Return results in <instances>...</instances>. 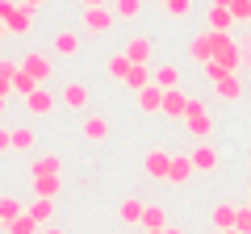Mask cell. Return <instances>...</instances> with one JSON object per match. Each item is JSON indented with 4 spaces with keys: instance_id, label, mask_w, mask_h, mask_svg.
<instances>
[{
    "instance_id": "6da1fadb",
    "label": "cell",
    "mask_w": 251,
    "mask_h": 234,
    "mask_svg": "<svg viewBox=\"0 0 251 234\" xmlns=\"http://www.w3.org/2000/svg\"><path fill=\"white\" fill-rule=\"evenodd\" d=\"M54 96H59V109H67V113H88L92 105V88L84 80H63Z\"/></svg>"
},
{
    "instance_id": "7a4b0ae2",
    "label": "cell",
    "mask_w": 251,
    "mask_h": 234,
    "mask_svg": "<svg viewBox=\"0 0 251 234\" xmlns=\"http://www.w3.org/2000/svg\"><path fill=\"white\" fill-rule=\"evenodd\" d=\"M184 126H188V134H193V142H209V134H214V113H209L205 100L193 96V105H188V113H184Z\"/></svg>"
},
{
    "instance_id": "3957f363",
    "label": "cell",
    "mask_w": 251,
    "mask_h": 234,
    "mask_svg": "<svg viewBox=\"0 0 251 234\" xmlns=\"http://www.w3.org/2000/svg\"><path fill=\"white\" fill-rule=\"evenodd\" d=\"M80 25H84V38H97V42H105L109 34H113V25H117V13L109 9H84V17H80Z\"/></svg>"
},
{
    "instance_id": "277c9868",
    "label": "cell",
    "mask_w": 251,
    "mask_h": 234,
    "mask_svg": "<svg viewBox=\"0 0 251 234\" xmlns=\"http://www.w3.org/2000/svg\"><path fill=\"white\" fill-rule=\"evenodd\" d=\"M80 50H84V34H75V29H54V38H50V54L54 59H80Z\"/></svg>"
},
{
    "instance_id": "5b68a950",
    "label": "cell",
    "mask_w": 251,
    "mask_h": 234,
    "mask_svg": "<svg viewBox=\"0 0 251 234\" xmlns=\"http://www.w3.org/2000/svg\"><path fill=\"white\" fill-rule=\"evenodd\" d=\"M21 71L34 75L38 84H46V80L54 75V54H46V50H25V54H21Z\"/></svg>"
},
{
    "instance_id": "8992f818",
    "label": "cell",
    "mask_w": 251,
    "mask_h": 234,
    "mask_svg": "<svg viewBox=\"0 0 251 234\" xmlns=\"http://www.w3.org/2000/svg\"><path fill=\"white\" fill-rule=\"evenodd\" d=\"M214 59L226 67V71H243V50L230 34H214Z\"/></svg>"
},
{
    "instance_id": "52a82bcc",
    "label": "cell",
    "mask_w": 251,
    "mask_h": 234,
    "mask_svg": "<svg viewBox=\"0 0 251 234\" xmlns=\"http://www.w3.org/2000/svg\"><path fill=\"white\" fill-rule=\"evenodd\" d=\"M21 105H25V113H29V117L38 121V117H50L54 109H59V96H54V92L46 88V84H38V88L29 92V96L21 100Z\"/></svg>"
},
{
    "instance_id": "ba28073f",
    "label": "cell",
    "mask_w": 251,
    "mask_h": 234,
    "mask_svg": "<svg viewBox=\"0 0 251 234\" xmlns=\"http://www.w3.org/2000/svg\"><path fill=\"white\" fill-rule=\"evenodd\" d=\"M122 54L130 59V63H138V67H151V54H155L151 34H130V38H126V46H122Z\"/></svg>"
},
{
    "instance_id": "9c48e42d",
    "label": "cell",
    "mask_w": 251,
    "mask_h": 234,
    "mask_svg": "<svg viewBox=\"0 0 251 234\" xmlns=\"http://www.w3.org/2000/svg\"><path fill=\"white\" fill-rule=\"evenodd\" d=\"M168 159H172V151H163V146H151V151L143 155V176H147V180L168 184Z\"/></svg>"
},
{
    "instance_id": "30bf717a",
    "label": "cell",
    "mask_w": 251,
    "mask_h": 234,
    "mask_svg": "<svg viewBox=\"0 0 251 234\" xmlns=\"http://www.w3.org/2000/svg\"><path fill=\"white\" fill-rule=\"evenodd\" d=\"M29 176H63V155H59V151L29 155V163H25V180H29Z\"/></svg>"
},
{
    "instance_id": "8fae6325",
    "label": "cell",
    "mask_w": 251,
    "mask_h": 234,
    "mask_svg": "<svg viewBox=\"0 0 251 234\" xmlns=\"http://www.w3.org/2000/svg\"><path fill=\"white\" fill-rule=\"evenodd\" d=\"M184 54H188L197 67H205L209 59H214V29H205V34H193V38L184 42Z\"/></svg>"
},
{
    "instance_id": "7c38bea8",
    "label": "cell",
    "mask_w": 251,
    "mask_h": 234,
    "mask_svg": "<svg viewBox=\"0 0 251 234\" xmlns=\"http://www.w3.org/2000/svg\"><path fill=\"white\" fill-rule=\"evenodd\" d=\"M214 96L222 100V105H239V100L247 96V88H243V75H239V71H230V75H222V80L214 84Z\"/></svg>"
},
{
    "instance_id": "4fadbf2b",
    "label": "cell",
    "mask_w": 251,
    "mask_h": 234,
    "mask_svg": "<svg viewBox=\"0 0 251 234\" xmlns=\"http://www.w3.org/2000/svg\"><path fill=\"white\" fill-rule=\"evenodd\" d=\"M151 84H155V88H163V92L180 88V63H176V59H163V63H155V67H151Z\"/></svg>"
},
{
    "instance_id": "5bb4252c",
    "label": "cell",
    "mask_w": 251,
    "mask_h": 234,
    "mask_svg": "<svg viewBox=\"0 0 251 234\" xmlns=\"http://www.w3.org/2000/svg\"><path fill=\"white\" fill-rule=\"evenodd\" d=\"M188 105H193V96H188L184 88H172V92H163V109H159V113L172 117V121H184Z\"/></svg>"
},
{
    "instance_id": "9a60e30c",
    "label": "cell",
    "mask_w": 251,
    "mask_h": 234,
    "mask_svg": "<svg viewBox=\"0 0 251 234\" xmlns=\"http://www.w3.org/2000/svg\"><path fill=\"white\" fill-rule=\"evenodd\" d=\"M109 117L105 113H84V121H80V134H84V142H105L109 138Z\"/></svg>"
},
{
    "instance_id": "2e32d148",
    "label": "cell",
    "mask_w": 251,
    "mask_h": 234,
    "mask_svg": "<svg viewBox=\"0 0 251 234\" xmlns=\"http://www.w3.org/2000/svg\"><path fill=\"white\" fill-rule=\"evenodd\" d=\"M193 176H197V167H193V159H188V155H172V159H168V184L184 188Z\"/></svg>"
},
{
    "instance_id": "e0dca14e",
    "label": "cell",
    "mask_w": 251,
    "mask_h": 234,
    "mask_svg": "<svg viewBox=\"0 0 251 234\" xmlns=\"http://www.w3.org/2000/svg\"><path fill=\"white\" fill-rule=\"evenodd\" d=\"M188 159H193L197 176H209V171H218V163H222V159H218V151H214L209 142H197L193 151H188Z\"/></svg>"
},
{
    "instance_id": "ac0fdd59",
    "label": "cell",
    "mask_w": 251,
    "mask_h": 234,
    "mask_svg": "<svg viewBox=\"0 0 251 234\" xmlns=\"http://www.w3.org/2000/svg\"><path fill=\"white\" fill-rule=\"evenodd\" d=\"M34 17H38V13H29V9H21V4H13V13L4 17V29H9V38H25L29 29H34Z\"/></svg>"
},
{
    "instance_id": "d6986e66",
    "label": "cell",
    "mask_w": 251,
    "mask_h": 234,
    "mask_svg": "<svg viewBox=\"0 0 251 234\" xmlns=\"http://www.w3.org/2000/svg\"><path fill=\"white\" fill-rule=\"evenodd\" d=\"M143 213H147V201L143 197H122L117 201V217L126 226H143Z\"/></svg>"
},
{
    "instance_id": "ffe728a7",
    "label": "cell",
    "mask_w": 251,
    "mask_h": 234,
    "mask_svg": "<svg viewBox=\"0 0 251 234\" xmlns=\"http://www.w3.org/2000/svg\"><path fill=\"white\" fill-rule=\"evenodd\" d=\"M29 192H34V197L54 201V197L63 192V176H29Z\"/></svg>"
},
{
    "instance_id": "44dd1931",
    "label": "cell",
    "mask_w": 251,
    "mask_h": 234,
    "mask_svg": "<svg viewBox=\"0 0 251 234\" xmlns=\"http://www.w3.org/2000/svg\"><path fill=\"white\" fill-rule=\"evenodd\" d=\"M234 213H239L234 201H218V205L209 209V226H214V230H234Z\"/></svg>"
},
{
    "instance_id": "7402d4cb",
    "label": "cell",
    "mask_w": 251,
    "mask_h": 234,
    "mask_svg": "<svg viewBox=\"0 0 251 234\" xmlns=\"http://www.w3.org/2000/svg\"><path fill=\"white\" fill-rule=\"evenodd\" d=\"M17 217H25V201L13 197V192H0V230L9 222H17Z\"/></svg>"
},
{
    "instance_id": "603a6c76",
    "label": "cell",
    "mask_w": 251,
    "mask_h": 234,
    "mask_svg": "<svg viewBox=\"0 0 251 234\" xmlns=\"http://www.w3.org/2000/svg\"><path fill=\"white\" fill-rule=\"evenodd\" d=\"M25 217H29L34 226H50V217H54V201H46V197L25 201Z\"/></svg>"
},
{
    "instance_id": "cb8c5ba5",
    "label": "cell",
    "mask_w": 251,
    "mask_h": 234,
    "mask_svg": "<svg viewBox=\"0 0 251 234\" xmlns=\"http://www.w3.org/2000/svg\"><path fill=\"white\" fill-rule=\"evenodd\" d=\"M134 105H138V113L155 117V113L163 109V88H155V84H151V88H143V92L134 96Z\"/></svg>"
},
{
    "instance_id": "d4e9b609",
    "label": "cell",
    "mask_w": 251,
    "mask_h": 234,
    "mask_svg": "<svg viewBox=\"0 0 251 234\" xmlns=\"http://www.w3.org/2000/svg\"><path fill=\"white\" fill-rule=\"evenodd\" d=\"M100 67H105V75H109L113 84H126V75H130V67H134V63H130V59H126V54L117 50V54H109V59H105Z\"/></svg>"
},
{
    "instance_id": "484cf974",
    "label": "cell",
    "mask_w": 251,
    "mask_h": 234,
    "mask_svg": "<svg viewBox=\"0 0 251 234\" xmlns=\"http://www.w3.org/2000/svg\"><path fill=\"white\" fill-rule=\"evenodd\" d=\"M205 21H209L214 34H230V29H234V13L230 9H218V4H209V9H205Z\"/></svg>"
},
{
    "instance_id": "4316f807",
    "label": "cell",
    "mask_w": 251,
    "mask_h": 234,
    "mask_svg": "<svg viewBox=\"0 0 251 234\" xmlns=\"http://www.w3.org/2000/svg\"><path fill=\"white\" fill-rule=\"evenodd\" d=\"M9 134H13V151H34V146H38V130L29 126V121H25V126H13Z\"/></svg>"
},
{
    "instance_id": "83f0119b",
    "label": "cell",
    "mask_w": 251,
    "mask_h": 234,
    "mask_svg": "<svg viewBox=\"0 0 251 234\" xmlns=\"http://www.w3.org/2000/svg\"><path fill=\"white\" fill-rule=\"evenodd\" d=\"M109 9L117 13V21H138V17H143V9H147V0H113Z\"/></svg>"
},
{
    "instance_id": "f1b7e54d",
    "label": "cell",
    "mask_w": 251,
    "mask_h": 234,
    "mask_svg": "<svg viewBox=\"0 0 251 234\" xmlns=\"http://www.w3.org/2000/svg\"><path fill=\"white\" fill-rule=\"evenodd\" d=\"M168 226V209L159 201H147V213H143V230H163Z\"/></svg>"
},
{
    "instance_id": "f546056e",
    "label": "cell",
    "mask_w": 251,
    "mask_h": 234,
    "mask_svg": "<svg viewBox=\"0 0 251 234\" xmlns=\"http://www.w3.org/2000/svg\"><path fill=\"white\" fill-rule=\"evenodd\" d=\"M17 71H21V63H13V59L0 54V96H13V75Z\"/></svg>"
},
{
    "instance_id": "4dcf8cb0",
    "label": "cell",
    "mask_w": 251,
    "mask_h": 234,
    "mask_svg": "<svg viewBox=\"0 0 251 234\" xmlns=\"http://www.w3.org/2000/svg\"><path fill=\"white\" fill-rule=\"evenodd\" d=\"M126 88H130V92H134V96H138V92H143V88H151V67H130V75H126Z\"/></svg>"
},
{
    "instance_id": "1f68e13d",
    "label": "cell",
    "mask_w": 251,
    "mask_h": 234,
    "mask_svg": "<svg viewBox=\"0 0 251 234\" xmlns=\"http://www.w3.org/2000/svg\"><path fill=\"white\" fill-rule=\"evenodd\" d=\"M193 9H197L193 0H172V4H168V9H163V13H168L172 21H188V17H193Z\"/></svg>"
},
{
    "instance_id": "d6a6232c",
    "label": "cell",
    "mask_w": 251,
    "mask_h": 234,
    "mask_svg": "<svg viewBox=\"0 0 251 234\" xmlns=\"http://www.w3.org/2000/svg\"><path fill=\"white\" fill-rule=\"evenodd\" d=\"M34 88H38V80H34V75H25V71H17V75H13V92H17L21 100H25Z\"/></svg>"
},
{
    "instance_id": "836d02e7",
    "label": "cell",
    "mask_w": 251,
    "mask_h": 234,
    "mask_svg": "<svg viewBox=\"0 0 251 234\" xmlns=\"http://www.w3.org/2000/svg\"><path fill=\"white\" fill-rule=\"evenodd\" d=\"M38 230H42V226H34L29 217H17V222L4 226V234H38Z\"/></svg>"
},
{
    "instance_id": "e575fe53",
    "label": "cell",
    "mask_w": 251,
    "mask_h": 234,
    "mask_svg": "<svg viewBox=\"0 0 251 234\" xmlns=\"http://www.w3.org/2000/svg\"><path fill=\"white\" fill-rule=\"evenodd\" d=\"M201 75H205V80H209V84H218V80H222V75H230V71H226V67H222V63H218V59H209V63H205V67H201Z\"/></svg>"
},
{
    "instance_id": "d590c367",
    "label": "cell",
    "mask_w": 251,
    "mask_h": 234,
    "mask_svg": "<svg viewBox=\"0 0 251 234\" xmlns=\"http://www.w3.org/2000/svg\"><path fill=\"white\" fill-rule=\"evenodd\" d=\"M234 230L251 234V205H239V213H234Z\"/></svg>"
},
{
    "instance_id": "8d00e7d4",
    "label": "cell",
    "mask_w": 251,
    "mask_h": 234,
    "mask_svg": "<svg viewBox=\"0 0 251 234\" xmlns=\"http://www.w3.org/2000/svg\"><path fill=\"white\" fill-rule=\"evenodd\" d=\"M230 13H234V21H251V0H234Z\"/></svg>"
},
{
    "instance_id": "74e56055",
    "label": "cell",
    "mask_w": 251,
    "mask_h": 234,
    "mask_svg": "<svg viewBox=\"0 0 251 234\" xmlns=\"http://www.w3.org/2000/svg\"><path fill=\"white\" fill-rule=\"evenodd\" d=\"M13 151V134H9V126H0V155H9Z\"/></svg>"
},
{
    "instance_id": "f35d334b",
    "label": "cell",
    "mask_w": 251,
    "mask_h": 234,
    "mask_svg": "<svg viewBox=\"0 0 251 234\" xmlns=\"http://www.w3.org/2000/svg\"><path fill=\"white\" fill-rule=\"evenodd\" d=\"M239 50H243V67H251V34L239 38Z\"/></svg>"
},
{
    "instance_id": "ab89813d",
    "label": "cell",
    "mask_w": 251,
    "mask_h": 234,
    "mask_svg": "<svg viewBox=\"0 0 251 234\" xmlns=\"http://www.w3.org/2000/svg\"><path fill=\"white\" fill-rule=\"evenodd\" d=\"M105 4H113V0H80V9H105Z\"/></svg>"
},
{
    "instance_id": "60d3db41",
    "label": "cell",
    "mask_w": 251,
    "mask_h": 234,
    "mask_svg": "<svg viewBox=\"0 0 251 234\" xmlns=\"http://www.w3.org/2000/svg\"><path fill=\"white\" fill-rule=\"evenodd\" d=\"M17 4H21V9H29V13H38V9L46 4V0H17Z\"/></svg>"
},
{
    "instance_id": "b9f144b4",
    "label": "cell",
    "mask_w": 251,
    "mask_h": 234,
    "mask_svg": "<svg viewBox=\"0 0 251 234\" xmlns=\"http://www.w3.org/2000/svg\"><path fill=\"white\" fill-rule=\"evenodd\" d=\"M38 234H67V230H63V226H42Z\"/></svg>"
},
{
    "instance_id": "7bdbcfd3",
    "label": "cell",
    "mask_w": 251,
    "mask_h": 234,
    "mask_svg": "<svg viewBox=\"0 0 251 234\" xmlns=\"http://www.w3.org/2000/svg\"><path fill=\"white\" fill-rule=\"evenodd\" d=\"M209 4H218V9H230V4H234V0H209Z\"/></svg>"
},
{
    "instance_id": "ee69618b",
    "label": "cell",
    "mask_w": 251,
    "mask_h": 234,
    "mask_svg": "<svg viewBox=\"0 0 251 234\" xmlns=\"http://www.w3.org/2000/svg\"><path fill=\"white\" fill-rule=\"evenodd\" d=\"M4 113H9V96H0V117H4Z\"/></svg>"
},
{
    "instance_id": "f6af8a7d",
    "label": "cell",
    "mask_w": 251,
    "mask_h": 234,
    "mask_svg": "<svg viewBox=\"0 0 251 234\" xmlns=\"http://www.w3.org/2000/svg\"><path fill=\"white\" fill-rule=\"evenodd\" d=\"M163 234H184V230H180V226H163Z\"/></svg>"
},
{
    "instance_id": "bcb514c9",
    "label": "cell",
    "mask_w": 251,
    "mask_h": 234,
    "mask_svg": "<svg viewBox=\"0 0 251 234\" xmlns=\"http://www.w3.org/2000/svg\"><path fill=\"white\" fill-rule=\"evenodd\" d=\"M4 38H9V29H4V21H0V42H4Z\"/></svg>"
},
{
    "instance_id": "7dc6e473",
    "label": "cell",
    "mask_w": 251,
    "mask_h": 234,
    "mask_svg": "<svg viewBox=\"0 0 251 234\" xmlns=\"http://www.w3.org/2000/svg\"><path fill=\"white\" fill-rule=\"evenodd\" d=\"M155 4H159V9H168V4H172V0H155Z\"/></svg>"
},
{
    "instance_id": "c3c4849f",
    "label": "cell",
    "mask_w": 251,
    "mask_h": 234,
    "mask_svg": "<svg viewBox=\"0 0 251 234\" xmlns=\"http://www.w3.org/2000/svg\"><path fill=\"white\" fill-rule=\"evenodd\" d=\"M218 234H239V230H218Z\"/></svg>"
},
{
    "instance_id": "681fc988",
    "label": "cell",
    "mask_w": 251,
    "mask_h": 234,
    "mask_svg": "<svg viewBox=\"0 0 251 234\" xmlns=\"http://www.w3.org/2000/svg\"><path fill=\"white\" fill-rule=\"evenodd\" d=\"M143 234H163V230H143Z\"/></svg>"
}]
</instances>
